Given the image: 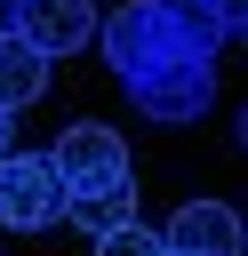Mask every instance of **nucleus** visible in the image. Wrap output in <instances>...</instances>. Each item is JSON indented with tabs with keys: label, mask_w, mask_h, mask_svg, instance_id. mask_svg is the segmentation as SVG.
I'll list each match as a JSON object with an SVG mask.
<instances>
[{
	"label": "nucleus",
	"mask_w": 248,
	"mask_h": 256,
	"mask_svg": "<svg viewBox=\"0 0 248 256\" xmlns=\"http://www.w3.org/2000/svg\"><path fill=\"white\" fill-rule=\"evenodd\" d=\"M240 256H248V232H240Z\"/></svg>",
	"instance_id": "15"
},
{
	"label": "nucleus",
	"mask_w": 248,
	"mask_h": 256,
	"mask_svg": "<svg viewBox=\"0 0 248 256\" xmlns=\"http://www.w3.org/2000/svg\"><path fill=\"white\" fill-rule=\"evenodd\" d=\"M48 168H56L64 200H96V192H128V184H136V160H128L120 128H104V120H72V128H56Z\"/></svg>",
	"instance_id": "1"
},
{
	"label": "nucleus",
	"mask_w": 248,
	"mask_h": 256,
	"mask_svg": "<svg viewBox=\"0 0 248 256\" xmlns=\"http://www.w3.org/2000/svg\"><path fill=\"white\" fill-rule=\"evenodd\" d=\"M8 120H16V112H8V104H0V160H8V152H16V128H8Z\"/></svg>",
	"instance_id": "12"
},
{
	"label": "nucleus",
	"mask_w": 248,
	"mask_h": 256,
	"mask_svg": "<svg viewBox=\"0 0 248 256\" xmlns=\"http://www.w3.org/2000/svg\"><path fill=\"white\" fill-rule=\"evenodd\" d=\"M40 88H48V56H32L16 32H0V104L24 112V104H40Z\"/></svg>",
	"instance_id": "8"
},
{
	"label": "nucleus",
	"mask_w": 248,
	"mask_h": 256,
	"mask_svg": "<svg viewBox=\"0 0 248 256\" xmlns=\"http://www.w3.org/2000/svg\"><path fill=\"white\" fill-rule=\"evenodd\" d=\"M240 216L224 208V200H184L176 216H168V232H160V248L168 256H240Z\"/></svg>",
	"instance_id": "6"
},
{
	"label": "nucleus",
	"mask_w": 248,
	"mask_h": 256,
	"mask_svg": "<svg viewBox=\"0 0 248 256\" xmlns=\"http://www.w3.org/2000/svg\"><path fill=\"white\" fill-rule=\"evenodd\" d=\"M240 32H248V24H240Z\"/></svg>",
	"instance_id": "16"
},
{
	"label": "nucleus",
	"mask_w": 248,
	"mask_h": 256,
	"mask_svg": "<svg viewBox=\"0 0 248 256\" xmlns=\"http://www.w3.org/2000/svg\"><path fill=\"white\" fill-rule=\"evenodd\" d=\"M240 144H248V104H240Z\"/></svg>",
	"instance_id": "14"
},
{
	"label": "nucleus",
	"mask_w": 248,
	"mask_h": 256,
	"mask_svg": "<svg viewBox=\"0 0 248 256\" xmlns=\"http://www.w3.org/2000/svg\"><path fill=\"white\" fill-rule=\"evenodd\" d=\"M64 216L88 232V240H104L112 224H128L136 216V192H96V200H64Z\"/></svg>",
	"instance_id": "9"
},
{
	"label": "nucleus",
	"mask_w": 248,
	"mask_h": 256,
	"mask_svg": "<svg viewBox=\"0 0 248 256\" xmlns=\"http://www.w3.org/2000/svg\"><path fill=\"white\" fill-rule=\"evenodd\" d=\"M8 16H16V0H0V32H8Z\"/></svg>",
	"instance_id": "13"
},
{
	"label": "nucleus",
	"mask_w": 248,
	"mask_h": 256,
	"mask_svg": "<svg viewBox=\"0 0 248 256\" xmlns=\"http://www.w3.org/2000/svg\"><path fill=\"white\" fill-rule=\"evenodd\" d=\"M0 224H8V232H48V224H64V184H56L48 152H8V160H0Z\"/></svg>",
	"instance_id": "3"
},
{
	"label": "nucleus",
	"mask_w": 248,
	"mask_h": 256,
	"mask_svg": "<svg viewBox=\"0 0 248 256\" xmlns=\"http://www.w3.org/2000/svg\"><path fill=\"white\" fill-rule=\"evenodd\" d=\"M96 40H104V64H112L120 80H144L152 64H168V56H176V48H168V32H160V16H152V0H128V8L96 16Z\"/></svg>",
	"instance_id": "4"
},
{
	"label": "nucleus",
	"mask_w": 248,
	"mask_h": 256,
	"mask_svg": "<svg viewBox=\"0 0 248 256\" xmlns=\"http://www.w3.org/2000/svg\"><path fill=\"white\" fill-rule=\"evenodd\" d=\"M128 96H136L144 120H160V128H192V120L216 104V56H168V64H152L144 80H128Z\"/></svg>",
	"instance_id": "2"
},
{
	"label": "nucleus",
	"mask_w": 248,
	"mask_h": 256,
	"mask_svg": "<svg viewBox=\"0 0 248 256\" xmlns=\"http://www.w3.org/2000/svg\"><path fill=\"white\" fill-rule=\"evenodd\" d=\"M152 16H160V32H168L176 56H216L232 40L224 16H216V0H152Z\"/></svg>",
	"instance_id": "7"
},
{
	"label": "nucleus",
	"mask_w": 248,
	"mask_h": 256,
	"mask_svg": "<svg viewBox=\"0 0 248 256\" xmlns=\"http://www.w3.org/2000/svg\"><path fill=\"white\" fill-rule=\"evenodd\" d=\"M96 256H168V248H160V232H152V224H136V216H128V224H112V232L96 240Z\"/></svg>",
	"instance_id": "10"
},
{
	"label": "nucleus",
	"mask_w": 248,
	"mask_h": 256,
	"mask_svg": "<svg viewBox=\"0 0 248 256\" xmlns=\"http://www.w3.org/2000/svg\"><path fill=\"white\" fill-rule=\"evenodd\" d=\"M216 16H224V32H240L248 24V0H216Z\"/></svg>",
	"instance_id": "11"
},
{
	"label": "nucleus",
	"mask_w": 248,
	"mask_h": 256,
	"mask_svg": "<svg viewBox=\"0 0 248 256\" xmlns=\"http://www.w3.org/2000/svg\"><path fill=\"white\" fill-rule=\"evenodd\" d=\"M8 32L32 48V56H80L96 40V0H16Z\"/></svg>",
	"instance_id": "5"
}]
</instances>
